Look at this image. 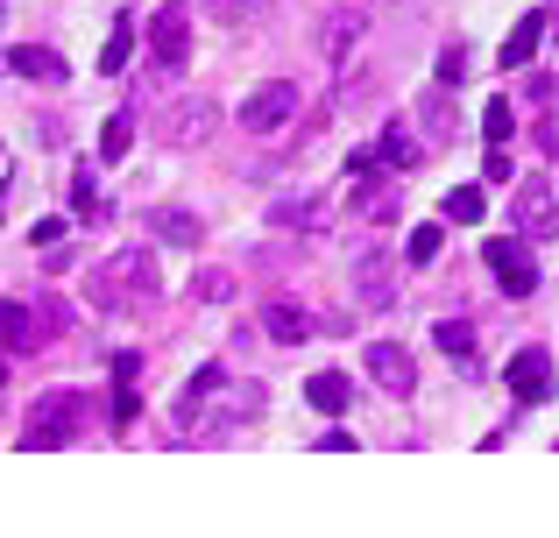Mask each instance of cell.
Returning a JSON list of instances; mask_svg holds the SVG:
<instances>
[{
    "label": "cell",
    "mask_w": 559,
    "mask_h": 538,
    "mask_svg": "<svg viewBox=\"0 0 559 538\" xmlns=\"http://www.w3.org/2000/svg\"><path fill=\"white\" fill-rule=\"evenodd\" d=\"M213 128H219V99H205V93H191V99H178V107L164 113V142L170 150H199Z\"/></svg>",
    "instance_id": "obj_6"
},
{
    "label": "cell",
    "mask_w": 559,
    "mask_h": 538,
    "mask_svg": "<svg viewBox=\"0 0 559 538\" xmlns=\"http://www.w3.org/2000/svg\"><path fill=\"white\" fill-rule=\"evenodd\" d=\"M191 298H199V304H227L234 298V276L227 270H199V276H191Z\"/></svg>",
    "instance_id": "obj_26"
},
{
    "label": "cell",
    "mask_w": 559,
    "mask_h": 538,
    "mask_svg": "<svg viewBox=\"0 0 559 538\" xmlns=\"http://www.w3.org/2000/svg\"><path fill=\"white\" fill-rule=\"evenodd\" d=\"M481 263H489V276L503 284V298H532L538 290V255H532V241H489L481 249Z\"/></svg>",
    "instance_id": "obj_4"
},
{
    "label": "cell",
    "mask_w": 559,
    "mask_h": 538,
    "mask_svg": "<svg viewBox=\"0 0 559 538\" xmlns=\"http://www.w3.org/2000/svg\"><path fill=\"white\" fill-rule=\"evenodd\" d=\"M347 213H369V220H396V184L382 178L369 156H355V192H347Z\"/></svg>",
    "instance_id": "obj_9"
},
{
    "label": "cell",
    "mask_w": 559,
    "mask_h": 538,
    "mask_svg": "<svg viewBox=\"0 0 559 538\" xmlns=\"http://www.w3.org/2000/svg\"><path fill=\"white\" fill-rule=\"evenodd\" d=\"M8 71H14V79H36V85H57V79H64V57H57L50 43H14Z\"/></svg>",
    "instance_id": "obj_14"
},
{
    "label": "cell",
    "mask_w": 559,
    "mask_h": 538,
    "mask_svg": "<svg viewBox=\"0 0 559 538\" xmlns=\"http://www.w3.org/2000/svg\"><path fill=\"white\" fill-rule=\"evenodd\" d=\"M43 340H50V333H43L36 304H14V298H0V355H36Z\"/></svg>",
    "instance_id": "obj_10"
},
{
    "label": "cell",
    "mask_w": 559,
    "mask_h": 538,
    "mask_svg": "<svg viewBox=\"0 0 559 538\" xmlns=\"http://www.w3.org/2000/svg\"><path fill=\"white\" fill-rule=\"evenodd\" d=\"M355 284H361V304H369V312H382V304H396V298H390V263H382V249H361V263H355Z\"/></svg>",
    "instance_id": "obj_16"
},
{
    "label": "cell",
    "mask_w": 559,
    "mask_h": 538,
    "mask_svg": "<svg viewBox=\"0 0 559 538\" xmlns=\"http://www.w3.org/2000/svg\"><path fill=\"white\" fill-rule=\"evenodd\" d=\"M36 319H43V333H64V326H71L64 298H36Z\"/></svg>",
    "instance_id": "obj_33"
},
{
    "label": "cell",
    "mask_w": 559,
    "mask_h": 538,
    "mask_svg": "<svg viewBox=\"0 0 559 538\" xmlns=\"http://www.w3.org/2000/svg\"><path fill=\"white\" fill-rule=\"evenodd\" d=\"M150 64L164 71V79H178L191 64V8L185 0H164V8L150 14Z\"/></svg>",
    "instance_id": "obj_3"
},
{
    "label": "cell",
    "mask_w": 559,
    "mask_h": 538,
    "mask_svg": "<svg viewBox=\"0 0 559 538\" xmlns=\"http://www.w3.org/2000/svg\"><path fill=\"white\" fill-rule=\"evenodd\" d=\"M85 418H93V397H85V390H43V397L28 404V418H22V446H28V454L64 446Z\"/></svg>",
    "instance_id": "obj_2"
},
{
    "label": "cell",
    "mask_w": 559,
    "mask_h": 538,
    "mask_svg": "<svg viewBox=\"0 0 559 538\" xmlns=\"http://www.w3.org/2000/svg\"><path fill=\"white\" fill-rule=\"evenodd\" d=\"M503 383H510V397L532 411V404H546L552 397V355L546 347H518L510 355V369H503Z\"/></svg>",
    "instance_id": "obj_8"
},
{
    "label": "cell",
    "mask_w": 559,
    "mask_h": 538,
    "mask_svg": "<svg viewBox=\"0 0 559 538\" xmlns=\"http://www.w3.org/2000/svg\"><path fill=\"white\" fill-rule=\"evenodd\" d=\"M71 213H79V220H93V227H107V199H99L93 170H79V178H71Z\"/></svg>",
    "instance_id": "obj_23"
},
{
    "label": "cell",
    "mask_w": 559,
    "mask_h": 538,
    "mask_svg": "<svg viewBox=\"0 0 559 538\" xmlns=\"http://www.w3.org/2000/svg\"><path fill=\"white\" fill-rule=\"evenodd\" d=\"M510 220H518V235L524 241H552L559 235V199H552V184H518V199H510Z\"/></svg>",
    "instance_id": "obj_7"
},
{
    "label": "cell",
    "mask_w": 559,
    "mask_h": 538,
    "mask_svg": "<svg viewBox=\"0 0 559 538\" xmlns=\"http://www.w3.org/2000/svg\"><path fill=\"white\" fill-rule=\"evenodd\" d=\"M28 241H36V249H57V241H64V220H57V213H50V220H36V235H28Z\"/></svg>",
    "instance_id": "obj_34"
},
{
    "label": "cell",
    "mask_w": 559,
    "mask_h": 538,
    "mask_svg": "<svg viewBox=\"0 0 559 538\" xmlns=\"http://www.w3.org/2000/svg\"><path fill=\"white\" fill-rule=\"evenodd\" d=\"M128 142H135V113H114V121L99 128V164H121Z\"/></svg>",
    "instance_id": "obj_24"
},
{
    "label": "cell",
    "mask_w": 559,
    "mask_h": 538,
    "mask_svg": "<svg viewBox=\"0 0 559 538\" xmlns=\"http://www.w3.org/2000/svg\"><path fill=\"white\" fill-rule=\"evenodd\" d=\"M150 235L170 241V249H191V241H205V227H199V213H185V206H156L150 213Z\"/></svg>",
    "instance_id": "obj_15"
},
{
    "label": "cell",
    "mask_w": 559,
    "mask_h": 538,
    "mask_svg": "<svg viewBox=\"0 0 559 538\" xmlns=\"http://www.w3.org/2000/svg\"><path fill=\"white\" fill-rule=\"evenodd\" d=\"M369 164H390V170H411L418 164V142L404 135V128H382V142L369 150Z\"/></svg>",
    "instance_id": "obj_21"
},
{
    "label": "cell",
    "mask_w": 559,
    "mask_h": 538,
    "mask_svg": "<svg viewBox=\"0 0 559 538\" xmlns=\"http://www.w3.org/2000/svg\"><path fill=\"white\" fill-rule=\"evenodd\" d=\"M290 113H298V85L276 79V85H255V93L241 99V113H234V121H241L248 135H276V128H290Z\"/></svg>",
    "instance_id": "obj_5"
},
{
    "label": "cell",
    "mask_w": 559,
    "mask_h": 538,
    "mask_svg": "<svg viewBox=\"0 0 559 538\" xmlns=\"http://www.w3.org/2000/svg\"><path fill=\"white\" fill-rule=\"evenodd\" d=\"M128 50H135V14H114V28H107V43H99V71H128Z\"/></svg>",
    "instance_id": "obj_19"
},
{
    "label": "cell",
    "mask_w": 559,
    "mask_h": 538,
    "mask_svg": "<svg viewBox=\"0 0 559 538\" xmlns=\"http://www.w3.org/2000/svg\"><path fill=\"white\" fill-rule=\"evenodd\" d=\"M432 347H439V355H453L467 375H475V326H467V319H439V326H432Z\"/></svg>",
    "instance_id": "obj_17"
},
{
    "label": "cell",
    "mask_w": 559,
    "mask_h": 538,
    "mask_svg": "<svg viewBox=\"0 0 559 538\" xmlns=\"http://www.w3.org/2000/svg\"><path fill=\"white\" fill-rule=\"evenodd\" d=\"M93 312H142V298H156V249H121L85 276Z\"/></svg>",
    "instance_id": "obj_1"
},
{
    "label": "cell",
    "mask_w": 559,
    "mask_h": 538,
    "mask_svg": "<svg viewBox=\"0 0 559 538\" xmlns=\"http://www.w3.org/2000/svg\"><path fill=\"white\" fill-rule=\"evenodd\" d=\"M439 241H447V227H439V220H432V227H418V235L404 241V263H418V270H425V263L439 255Z\"/></svg>",
    "instance_id": "obj_27"
},
{
    "label": "cell",
    "mask_w": 559,
    "mask_h": 538,
    "mask_svg": "<svg viewBox=\"0 0 559 538\" xmlns=\"http://www.w3.org/2000/svg\"><path fill=\"white\" fill-rule=\"evenodd\" d=\"M262 8H270V0H213V14H219V22H255Z\"/></svg>",
    "instance_id": "obj_32"
},
{
    "label": "cell",
    "mask_w": 559,
    "mask_h": 538,
    "mask_svg": "<svg viewBox=\"0 0 559 538\" xmlns=\"http://www.w3.org/2000/svg\"><path fill=\"white\" fill-rule=\"evenodd\" d=\"M481 184H510V156L489 150V164H481Z\"/></svg>",
    "instance_id": "obj_35"
},
{
    "label": "cell",
    "mask_w": 559,
    "mask_h": 538,
    "mask_svg": "<svg viewBox=\"0 0 559 538\" xmlns=\"http://www.w3.org/2000/svg\"><path fill=\"white\" fill-rule=\"evenodd\" d=\"M305 397H312L319 411H347V404H355V390H347V375H341V369H319L312 383H305Z\"/></svg>",
    "instance_id": "obj_20"
},
{
    "label": "cell",
    "mask_w": 559,
    "mask_h": 538,
    "mask_svg": "<svg viewBox=\"0 0 559 538\" xmlns=\"http://www.w3.org/2000/svg\"><path fill=\"white\" fill-rule=\"evenodd\" d=\"M262 326H270V340H276V347H298V340H312V333H319V319L305 312L298 298H270Z\"/></svg>",
    "instance_id": "obj_12"
},
{
    "label": "cell",
    "mask_w": 559,
    "mask_h": 538,
    "mask_svg": "<svg viewBox=\"0 0 559 538\" xmlns=\"http://www.w3.org/2000/svg\"><path fill=\"white\" fill-rule=\"evenodd\" d=\"M135 375H142V355H135V347H128V355H114V383H135Z\"/></svg>",
    "instance_id": "obj_36"
},
{
    "label": "cell",
    "mask_w": 559,
    "mask_h": 538,
    "mask_svg": "<svg viewBox=\"0 0 559 538\" xmlns=\"http://www.w3.org/2000/svg\"><path fill=\"white\" fill-rule=\"evenodd\" d=\"M481 206H489V199H481V184H461V192H447V220H453V227H475Z\"/></svg>",
    "instance_id": "obj_25"
},
{
    "label": "cell",
    "mask_w": 559,
    "mask_h": 538,
    "mask_svg": "<svg viewBox=\"0 0 559 538\" xmlns=\"http://www.w3.org/2000/svg\"><path fill=\"white\" fill-rule=\"evenodd\" d=\"M481 135H489V150H503V142L518 135V107H510L503 93H496L489 107H481Z\"/></svg>",
    "instance_id": "obj_22"
},
{
    "label": "cell",
    "mask_w": 559,
    "mask_h": 538,
    "mask_svg": "<svg viewBox=\"0 0 559 538\" xmlns=\"http://www.w3.org/2000/svg\"><path fill=\"white\" fill-rule=\"evenodd\" d=\"M355 36H361V14L347 8L341 22H326V36H319V43H326V57H347V43H355Z\"/></svg>",
    "instance_id": "obj_28"
},
{
    "label": "cell",
    "mask_w": 559,
    "mask_h": 538,
    "mask_svg": "<svg viewBox=\"0 0 559 538\" xmlns=\"http://www.w3.org/2000/svg\"><path fill=\"white\" fill-rule=\"evenodd\" d=\"M369 375L390 390V397H411V390H418V361H411V347H396V340L369 347Z\"/></svg>",
    "instance_id": "obj_11"
},
{
    "label": "cell",
    "mask_w": 559,
    "mask_h": 538,
    "mask_svg": "<svg viewBox=\"0 0 559 538\" xmlns=\"http://www.w3.org/2000/svg\"><path fill=\"white\" fill-rule=\"evenodd\" d=\"M270 220H276V227H312L319 206H312V199H284V206H270Z\"/></svg>",
    "instance_id": "obj_30"
},
{
    "label": "cell",
    "mask_w": 559,
    "mask_h": 538,
    "mask_svg": "<svg viewBox=\"0 0 559 538\" xmlns=\"http://www.w3.org/2000/svg\"><path fill=\"white\" fill-rule=\"evenodd\" d=\"M461 79H467V50L447 43V50H439V85H461Z\"/></svg>",
    "instance_id": "obj_31"
},
{
    "label": "cell",
    "mask_w": 559,
    "mask_h": 538,
    "mask_svg": "<svg viewBox=\"0 0 559 538\" xmlns=\"http://www.w3.org/2000/svg\"><path fill=\"white\" fill-rule=\"evenodd\" d=\"M0 213H8V192H0Z\"/></svg>",
    "instance_id": "obj_38"
},
{
    "label": "cell",
    "mask_w": 559,
    "mask_h": 538,
    "mask_svg": "<svg viewBox=\"0 0 559 538\" xmlns=\"http://www.w3.org/2000/svg\"><path fill=\"white\" fill-rule=\"evenodd\" d=\"M546 28H552V14L546 8H532V14H518V28L503 36V71H524L538 57V43H546Z\"/></svg>",
    "instance_id": "obj_13"
},
{
    "label": "cell",
    "mask_w": 559,
    "mask_h": 538,
    "mask_svg": "<svg viewBox=\"0 0 559 538\" xmlns=\"http://www.w3.org/2000/svg\"><path fill=\"white\" fill-rule=\"evenodd\" d=\"M107 411H114V432H128V426H135V418H142L135 383H114V404H107Z\"/></svg>",
    "instance_id": "obj_29"
},
{
    "label": "cell",
    "mask_w": 559,
    "mask_h": 538,
    "mask_svg": "<svg viewBox=\"0 0 559 538\" xmlns=\"http://www.w3.org/2000/svg\"><path fill=\"white\" fill-rule=\"evenodd\" d=\"M0 383H8V361H0Z\"/></svg>",
    "instance_id": "obj_37"
},
{
    "label": "cell",
    "mask_w": 559,
    "mask_h": 538,
    "mask_svg": "<svg viewBox=\"0 0 559 538\" xmlns=\"http://www.w3.org/2000/svg\"><path fill=\"white\" fill-rule=\"evenodd\" d=\"M552 28H559V14H552Z\"/></svg>",
    "instance_id": "obj_39"
},
{
    "label": "cell",
    "mask_w": 559,
    "mask_h": 538,
    "mask_svg": "<svg viewBox=\"0 0 559 538\" xmlns=\"http://www.w3.org/2000/svg\"><path fill=\"white\" fill-rule=\"evenodd\" d=\"M219 383H227V375H219V361H205V369H199V375H191V383H185V397H178V426H199L205 397H213Z\"/></svg>",
    "instance_id": "obj_18"
}]
</instances>
